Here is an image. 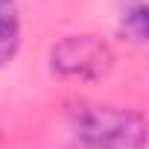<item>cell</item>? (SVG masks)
<instances>
[{"label": "cell", "mask_w": 149, "mask_h": 149, "mask_svg": "<svg viewBox=\"0 0 149 149\" xmlns=\"http://www.w3.org/2000/svg\"><path fill=\"white\" fill-rule=\"evenodd\" d=\"M21 50V9L18 0H0V67H6Z\"/></svg>", "instance_id": "cell-3"}, {"label": "cell", "mask_w": 149, "mask_h": 149, "mask_svg": "<svg viewBox=\"0 0 149 149\" xmlns=\"http://www.w3.org/2000/svg\"><path fill=\"white\" fill-rule=\"evenodd\" d=\"M73 132L91 149H143L146 120L140 111L120 105L82 102L70 111Z\"/></svg>", "instance_id": "cell-1"}, {"label": "cell", "mask_w": 149, "mask_h": 149, "mask_svg": "<svg viewBox=\"0 0 149 149\" xmlns=\"http://www.w3.org/2000/svg\"><path fill=\"white\" fill-rule=\"evenodd\" d=\"M123 29L134 41H146V3L143 0H123Z\"/></svg>", "instance_id": "cell-4"}, {"label": "cell", "mask_w": 149, "mask_h": 149, "mask_svg": "<svg viewBox=\"0 0 149 149\" xmlns=\"http://www.w3.org/2000/svg\"><path fill=\"white\" fill-rule=\"evenodd\" d=\"M50 64H53L56 73H61V76L100 79V76H105L111 70L114 53L97 35H67V38H61L53 47Z\"/></svg>", "instance_id": "cell-2"}]
</instances>
